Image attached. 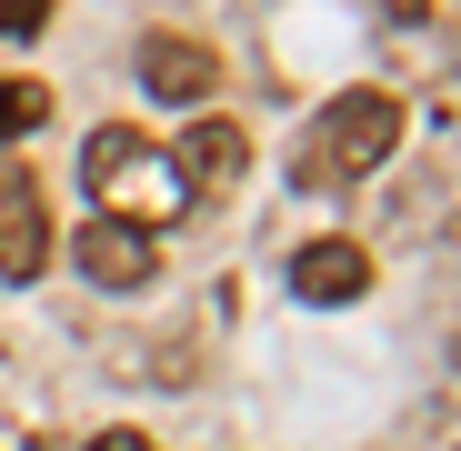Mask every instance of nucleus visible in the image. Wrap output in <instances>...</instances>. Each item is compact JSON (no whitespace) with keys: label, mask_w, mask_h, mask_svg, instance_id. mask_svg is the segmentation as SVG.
Listing matches in <instances>:
<instances>
[{"label":"nucleus","mask_w":461,"mask_h":451,"mask_svg":"<svg viewBox=\"0 0 461 451\" xmlns=\"http://www.w3.org/2000/svg\"><path fill=\"white\" fill-rule=\"evenodd\" d=\"M171 161H181L191 201H201V191H241V171H251V131H241V121H191V131L171 140Z\"/></svg>","instance_id":"423d86ee"},{"label":"nucleus","mask_w":461,"mask_h":451,"mask_svg":"<svg viewBox=\"0 0 461 451\" xmlns=\"http://www.w3.org/2000/svg\"><path fill=\"white\" fill-rule=\"evenodd\" d=\"M41 21H50V0H0V31H11V41H31Z\"/></svg>","instance_id":"1a4fd4ad"},{"label":"nucleus","mask_w":461,"mask_h":451,"mask_svg":"<svg viewBox=\"0 0 461 451\" xmlns=\"http://www.w3.org/2000/svg\"><path fill=\"white\" fill-rule=\"evenodd\" d=\"M381 11H431V0H381Z\"/></svg>","instance_id":"9b49d317"},{"label":"nucleus","mask_w":461,"mask_h":451,"mask_svg":"<svg viewBox=\"0 0 461 451\" xmlns=\"http://www.w3.org/2000/svg\"><path fill=\"white\" fill-rule=\"evenodd\" d=\"M140 91L150 101H211L221 91V50L191 41V31H150L140 41Z\"/></svg>","instance_id":"39448f33"},{"label":"nucleus","mask_w":461,"mask_h":451,"mask_svg":"<svg viewBox=\"0 0 461 451\" xmlns=\"http://www.w3.org/2000/svg\"><path fill=\"white\" fill-rule=\"evenodd\" d=\"M50 261V211H41V181L21 161H0V281H41Z\"/></svg>","instance_id":"20e7f679"},{"label":"nucleus","mask_w":461,"mask_h":451,"mask_svg":"<svg viewBox=\"0 0 461 451\" xmlns=\"http://www.w3.org/2000/svg\"><path fill=\"white\" fill-rule=\"evenodd\" d=\"M91 451H161V441H150V431H131V421H121V431H101Z\"/></svg>","instance_id":"9d476101"},{"label":"nucleus","mask_w":461,"mask_h":451,"mask_svg":"<svg viewBox=\"0 0 461 451\" xmlns=\"http://www.w3.org/2000/svg\"><path fill=\"white\" fill-rule=\"evenodd\" d=\"M70 261H81V281H101V291H140L150 271H161V231L91 211V221H81V241H70Z\"/></svg>","instance_id":"7ed1b4c3"},{"label":"nucleus","mask_w":461,"mask_h":451,"mask_svg":"<svg viewBox=\"0 0 461 451\" xmlns=\"http://www.w3.org/2000/svg\"><path fill=\"white\" fill-rule=\"evenodd\" d=\"M41 121H50V91L21 81V70H0V140H21V131H41Z\"/></svg>","instance_id":"6e6552de"},{"label":"nucleus","mask_w":461,"mask_h":451,"mask_svg":"<svg viewBox=\"0 0 461 451\" xmlns=\"http://www.w3.org/2000/svg\"><path fill=\"white\" fill-rule=\"evenodd\" d=\"M81 191H91V211L140 221V231H161V221L191 211L181 161H171L150 131H131V121H101V131H91V150H81Z\"/></svg>","instance_id":"f257e3e1"},{"label":"nucleus","mask_w":461,"mask_h":451,"mask_svg":"<svg viewBox=\"0 0 461 451\" xmlns=\"http://www.w3.org/2000/svg\"><path fill=\"white\" fill-rule=\"evenodd\" d=\"M402 101L392 91H341V101H321V121L301 131V161H291V181L301 191H351V181H371L381 161L402 150Z\"/></svg>","instance_id":"f03ea898"},{"label":"nucleus","mask_w":461,"mask_h":451,"mask_svg":"<svg viewBox=\"0 0 461 451\" xmlns=\"http://www.w3.org/2000/svg\"><path fill=\"white\" fill-rule=\"evenodd\" d=\"M291 291L312 301V311H351V301L371 291V251H361V241H312V251H291Z\"/></svg>","instance_id":"0eeeda50"}]
</instances>
